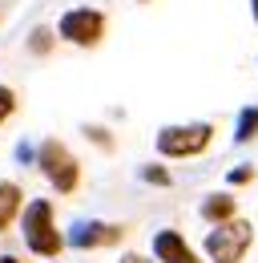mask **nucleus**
<instances>
[{
	"label": "nucleus",
	"instance_id": "1",
	"mask_svg": "<svg viewBox=\"0 0 258 263\" xmlns=\"http://www.w3.org/2000/svg\"><path fill=\"white\" fill-rule=\"evenodd\" d=\"M20 231H25V243H29L32 255H45V259H57V255H61L64 235L57 231L53 202H49V198H32L29 206L20 211Z\"/></svg>",
	"mask_w": 258,
	"mask_h": 263
},
{
	"label": "nucleus",
	"instance_id": "2",
	"mask_svg": "<svg viewBox=\"0 0 258 263\" xmlns=\"http://www.w3.org/2000/svg\"><path fill=\"white\" fill-rule=\"evenodd\" d=\"M36 166H40V174L53 182L57 195H73V191L81 186V166L73 158V150H69L64 142H57V138H45V142H40Z\"/></svg>",
	"mask_w": 258,
	"mask_h": 263
},
{
	"label": "nucleus",
	"instance_id": "3",
	"mask_svg": "<svg viewBox=\"0 0 258 263\" xmlns=\"http://www.w3.org/2000/svg\"><path fill=\"white\" fill-rule=\"evenodd\" d=\"M250 243H254V227L246 219H230V223H218L206 235V255L214 263H242Z\"/></svg>",
	"mask_w": 258,
	"mask_h": 263
},
{
	"label": "nucleus",
	"instance_id": "4",
	"mask_svg": "<svg viewBox=\"0 0 258 263\" xmlns=\"http://www.w3.org/2000/svg\"><path fill=\"white\" fill-rule=\"evenodd\" d=\"M214 126L210 122H190V126H165L158 134V154L165 158H198L202 150H210Z\"/></svg>",
	"mask_w": 258,
	"mask_h": 263
},
{
	"label": "nucleus",
	"instance_id": "5",
	"mask_svg": "<svg viewBox=\"0 0 258 263\" xmlns=\"http://www.w3.org/2000/svg\"><path fill=\"white\" fill-rule=\"evenodd\" d=\"M105 29H109V21H105L101 8H69L61 21H57V36L69 41V45H77V49L101 45V41H105Z\"/></svg>",
	"mask_w": 258,
	"mask_h": 263
},
{
	"label": "nucleus",
	"instance_id": "6",
	"mask_svg": "<svg viewBox=\"0 0 258 263\" xmlns=\"http://www.w3.org/2000/svg\"><path fill=\"white\" fill-rule=\"evenodd\" d=\"M154 259L158 263H198V255H193V247L186 243L182 231L165 227L154 235Z\"/></svg>",
	"mask_w": 258,
	"mask_h": 263
},
{
	"label": "nucleus",
	"instance_id": "7",
	"mask_svg": "<svg viewBox=\"0 0 258 263\" xmlns=\"http://www.w3.org/2000/svg\"><path fill=\"white\" fill-rule=\"evenodd\" d=\"M125 227L121 223H77L73 227V247H109V243H121Z\"/></svg>",
	"mask_w": 258,
	"mask_h": 263
},
{
	"label": "nucleus",
	"instance_id": "8",
	"mask_svg": "<svg viewBox=\"0 0 258 263\" xmlns=\"http://www.w3.org/2000/svg\"><path fill=\"white\" fill-rule=\"evenodd\" d=\"M202 219L214 223V227H218V223H230V219H238V198L222 195V191H218V195H206V198H202Z\"/></svg>",
	"mask_w": 258,
	"mask_h": 263
},
{
	"label": "nucleus",
	"instance_id": "9",
	"mask_svg": "<svg viewBox=\"0 0 258 263\" xmlns=\"http://www.w3.org/2000/svg\"><path fill=\"white\" fill-rule=\"evenodd\" d=\"M25 211V195L16 182H0V231H8V223Z\"/></svg>",
	"mask_w": 258,
	"mask_h": 263
},
{
	"label": "nucleus",
	"instance_id": "10",
	"mask_svg": "<svg viewBox=\"0 0 258 263\" xmlns=\"http://www.w3.org/2000/svg\"><path fill=\"white\" fill-rule=\"evenodd\" d=\"M258 134V105H246L238 114V126H234V142H250Z\"/></svg>",
	"mask_w": 258,
	"mask_h": 263
},
{
	"label": "nucleus",
	"instance_id": "11",
	"mask_svg": "<svg viewBox=\"0 0 258 263\" xmlns=\"http://www.w3.org/2000/svg\"><path fill=\"white\" fill-rule=\"evenodd\" d=\"M141 178L149 182V186H174V174L165 170V166L158 162H149V166H141Z\"/></svg>",
	"mask_w": 258,
	"mask_h": 263
},
{
	"label": "nucleus",
	"instance_id": "12",
	"mask_svg": "<svg viewBox=\"0 0 258 263\" xmlns=\"http://www.w3.org/2000/svg\"><path fill=\"white\" fill-rule=\"evenodd\" d=\"M53 41H57V33L40 25V29H32V36H29V49H32V53H40V57H45V53L53 49Z\"/></svg>",
	"mask_w": 258,
	"mask_h": 263
},
{
	"label": "nucleus",
	"instance_id": "13",
	"mask_svg": "<svg viewBox=\"0 0 258 263\" xmlns=\"http://www.w3.org/2000/svg\"><path fill=\"white\" fill-rule=\"evenodd\" d=\"M12 114H16V93H12L8 85H0V126H4Z\"/></svg>",
	"mask_w": 258,
	"mask_h": 263
},
{
	"label": "nucleus",
	"instance_id": "14",
	"mask_svg": "<svg viewBox=\"0 0 258 263\" xmlns=\"http://www.w3.org/2000/svg\"><path fill=\"white\" fill-rule=\"evenodd\" d=\"M246 182H254V170H250V166H242V170H230V186H246Z\"/></svg>",
	"mask_w": 258,
	"mask_h": 263
},
{
	"label": "nucleus",
	"instance_id": "15",
	"mask_svg": "<svg viewBox=\"0 0 258 263\" xmlns=\"http://www.w3.org/2000/svg\"><path fill=\"white\" fill-rule=\"evenodd\" d=\"M85 134H89V138H93L97 146H105V150H109V146H113V142H109V134H105V130H97V126H89V130H85Z\"/></svg>",
	"mask_w": 258,
	"mask_h": 263
},
{
	"label": "nucleus",
	"instance_id": "16",
	"mask_svg": "<svg viewBox=\"0 0 258 263\" xmlns=\"http://www.w3.org/2000/svg\"><path fill=\"white\" fill-rule=\"evenodd\" d=\"M121 263H154V259H145V255H137V251H129V255H121Z\"/></svg>",
	"mask_w": 258,
	"mask_h": 263
},
{
	"label": "nucleus",
	"instance_id": "17",
	"mask_svg": "<svg viewBox=\"0 0 258 263\" xmlns=\"http://www.w3.org/2000/svg\"><path fill=\"white\" fill-rule=\"evenodd\" d=\"M250 12H254V25H258V0H250Z\"/></svg>",
	"mask_w": 258,
	"mask_h": 263
},
{
	"label": "nucleus",
	"instance_id": "18",
	"mask_svg": "<svg viewBox=\"0 0 258 263\" xmlns=\"http://www.w3.org/2000/svg\"><path fill=\"white\" fill-rule=\"evenodd\" d=\"M0 263H20V259H12V255H0Z\"/></svg>",
	"mask_w": 258,
	"mask_h": 263
},
{
	"label": "nucleus",
	"instance_id": "19",
	"mask_svg": "<svg viewBox=\"0 0 258 263\" xmlns=\"http://www.w3.org/2000/svg\"><path fill=\"white\" fill-rule=\"evenodd\" d=\"M137 4H149V0H137Z\"/></svg>",
	"mask_w": 258,
	"mask_h": 263
}]
</instances>
